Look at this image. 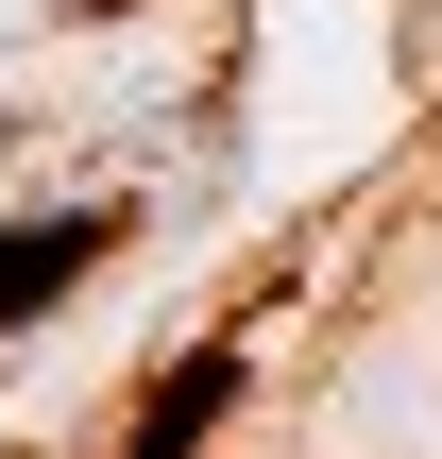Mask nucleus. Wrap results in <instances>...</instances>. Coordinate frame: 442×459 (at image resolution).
Instances as JSON below:
<instances>
[{"instance_id":"nucleus-2","label":"nucleus","mask_w":442,"mask_h":459,"mask_svg":"<svg viewBox=\"0 0 442 459\" xmlns=\"http://www.w3.org/2000/svg\"><path fill=\"white\" fill-rule=\"evenodd\" d=\"M221 409H238V341H204V358L153 392V426H136L119 459H204V426H221Z\"/></svg>"},{"instance_id":"nucleus-1","label":"nucleus","mask_w":442,"mask_h":459,"mask_svg":"<svg viewBox=\"0 0 442 459\" xmlns=\"http://www.w3.org/2000/svg\"><path fill=\"white\" fill-rule=\"evenodd\" d=\"M119 221H136V204H34V221H0V324L68 307V290L119 255Z\"/></svg>"}]
</instances>
